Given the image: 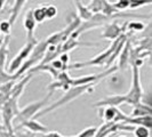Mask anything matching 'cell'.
<instances>
[{
  "label": "cell",
  "instance_id": "6da1fadb",
  "mask_svg": "<svg viewBox=\"0 0 152 137\" xmlns=\"http://www.w3.org/2000/svg\"><path fill=\"white\" fill-rule=\"evenodd\" d=\"M99 82H91V84H86V85H79V86H71L69 89L65 90V94L62 96L60 99H57L56 102H54L53 104H48L46 107H44L42 110H40L38 113L36 114L33 118L34 119H38L40 117H44L46 114H48L49 112H53L55 110L60 109V107L66 105L69 103L73 102L75 99H77L78 97H80L81 95L84 94H89L93 93L96 85Z\"/></svg>",
  "mask_w": 152,
  "mask_h": 137
},
{
  "label": "cell",
  "instance_id": "7a4b0ae2",
  "mask_svg": "<svg viewBox=\"0 0 152 137\" xmlns=\"http://www.w3.org/2000/svg\"><path fill=\"white\" fill-rule=\"evenodd\" d=\"M132 15L128 14H122L121 12H118L113 15H103V14H93L89 20L84 21V22L80 23V25L77 28L76 30L72 32V34L70 36L71 38L78 39L83 33L87 32V31H91L95 28H99V26H105L107 23L112 22L114 20H118V18H121V17H129Z\"/></svg>",
  "mask_w": 152,
  "mask_h": 137
},
{
  "label": "cell",
  "instance_id": "3957f363",
  "mask_svg": "<svg viewBox=\"0 0 152 137\" xmlns=\"http://www.w3.org/2000/svg\"><path fill=\"white\" fill-rule=\"evenodd\" d=\"M18 98H20L18 95H10V97L0 107V117L4 122V127L9 133H14L13 123H14L15 117L20 111L18 105H17Z\"/></svg>",
  "mask_w": 152,
  "mask_h": 137
},
{
  "label": "cell",
  "instance_id": "277c9868",
  "mask_svg": "<svg viewBox=\"0 0 152 137\" xmlns=\"http://www.w3.org/2000/svg\"><path fill=\"white\" fill-rule=\"evenodd\" d=\"M132 65V85L128 93L125 95V103L129 105H135L136 103L141 102L143 96V89L141 84V73H140V66H137L135 63H129Z\"/></svg>",
  "mask_w": 152,
  "mask_h": 137
},
{
  "label": "cell",
  "instance_id": "5b68a950",
  "mask_svg": "<svg viewBox=\"0 0 152 137\" xmlns=\"http://www.w3.org/2000/svg\"><path fill=\"white\" fill-rule=\"evenodd\" d=\"M122 34H124V33H122ZM122 34L119 37V38L115 39V40H112V42H111V45L109 46V48H107V49H105L104 52H102L101 54H99L97 56L93 57V58L88 60V61L77 62V63H75V64H71V65H69V64H68V68H75V70H79V68H86V66H104V65H105V63L107 62V60H109V57L111 56L112 52L115 49L117 45L119 44L120 39L122 38Z\"/></svg>",
  "mask_w": 152,
  "mask_h": 137
},
{
  "label": "cell",
  "instance_id": "8992f818",
  "mask_svg": "<svg viewBox=\"0 0 152 137\" xmlns=\"http://www.w3.org/2000/svg\"><path fill=\"white\" fill-rule=\"evenodd\" d=\"M53 94H54L53 91H48V94H47L42 99L36 101V102H33V103H30V104H28L26 106H24L23 109H21V110L18 111V113H17V115L15 117L14 120L21 122V121H24V120H28V119L33 118L40 110H42L44 107H46L48 105L49 98H50V96H52Z\"/></svg>",
  "mask_w": 152,
  "mask_h": 137
},
{
  "label": "cell",
  "instance_id": "52a82bcc",
  "mask_svg": "<svg viewBox=\"0 0 152 137\" xmlns=\"http://www.w3.org/2000/svg\"><path fill=\"white\" fill-rule=\"evenodd\" d=\"M38 41H26L25 46L20 50V53L17 54L15 57L12 60L9 66H8V71H7L8 73H15L16 71L21 68L22 63L29 57V55H30V53L32 52L33 47H34V45Z\"/></svg>",
  "mask_w": 152,
  "mask_h": 137
},
{
  "label": "cell",
  "instance_id": "ba28073f",
  "mask_svg": "<svg viewBox=\"0 0 152 137\" xmlns=\"http://www.w3.org/2000/svg\"><path fill=\"white\" fill-rule=\"evenodd\" d=\"M87 8L93 14L101 13L103 15H113L119 12L114 7L113 2H110L109 0H91L87 5Z\"/></svg>",
  "mask_w": 152,
  "mask_h": 137
},
{
  "label": "cell",
  "instance_id": "9c48e42d",
  "mask_svg": "<svg viewBox=\"0 0 152 137\" xmlns=\"http://www.w3.org/2000/svg\"><path fill=\"white\" fill-rule=\"evenodd\" d=\"M18 128H25L29 133H32V136H41L42 134L49 131V129L46 126L37 121V119H34V118L21 121V125L18 126Z\"/></svg>",
  "mask_w": 152,
  "mask_h": 137
},
{
  "label": "cell",
  "instance_id": "30bf717a",
  "mask_svg": "<svg viewBox=\"0 0 152 137\" xmlns=\"http://www.w3.org/2000/svg\"><path fill=\"white\" fill-rule=\"evenodd\" d=\"M122 33H124V26H121L117 20H114L105 25V29L103 31V33L101 34V37L112 41V40L119 38Z\"/></svg>",
  "mask_w": 152,
  "mask_h": 137
},
{
  "label": "cell",
  "instance_id": "8fae6325",
  "mask_svg": "<svg viewBox=\"0 0 152 137\" xmlns=\"http://www.w3.org/2000/svg\"><path fill=\"white\" fill-rule=\"evenodd\" d=\"M37 24L38 23L34 21L33 15H32V9H29L24 16V21H23V26L26 31L28 41H38L34 37V30L37 28Z\"/></svg>",
  "mask_w": 152,
  "mask_h": 137
},
{
  "label": "cell",
  "instance_id": "7c38bea8",
  "mask_svg": "<svg viewBox=\"0 0 152 137\" xmlns=\"http://www.w3.org/2000/svg\"><path fill=\"white\" fill-rule=\"evenodd\" d=\"M96 42H87V41H79L78 39L69 37L66 40L62 42V53H69L70 50L78 48V47H97Z\"/></svg>",
  "mask_w": 152,
  "mask_h": 137
},
{
  "label": "cell",
  "instance_id": "4fadbf2b",
  "mask_svg": "<svg viewBox=\"0 0 152 137\" xmlns=\"http://www.w3.org/2000/svg\"><path fill=\"white\" fill-rule=\"evenodd\" d=\"M125 95H111L104 98L99 99L94 104V107H103V106H119L125 103Z\"/></svg>",
  "mask_w": 152,
  "mask_h": 137
},
{
  "label": "cell",
  "instance_id": "5bb4252c",
  "mask_svg": "<svg viewBox=\"0 0 152 137\" xmlns=\"http://www.w3.org/2000/svg\"><path fill=\"white\" fill-rule=\"evenodd\" d=\"M130 45H132V42H130V40H126V42H125V45L122 47L121 52L119 54V61H118V65H117V68L118 70H126V68H128V65H129V48H130Z\"/></svg>",
  "mask_w": 152,
  "mask_h": 137
},
{
  "label": "cell",
  "instance_id": "9a60e30c",
  "mask_svg": "<svg viewBox=\"0 0 152 137\" xmlns=\"http://www.w3.org/2000/svg\"><path fill=\"white\" fill-rule=\"evenodd\" d=\"M133 126H145L148 128L152 127V118L151 114H145V115H138V117H127L126 121Z\"/></svg>",
  "mask_w": 152,
  "mask_h": 137
},
{
  "label": "cell",
  "instance_id": "2e32d148",
  "mask_svg": "<svg viewBox=\"0 0 152 137\" xmlns=\"http://www.w3.org/2000/svg\"><path fill=\"white\" fill-rule=\"evenodd\" d=\"M118 131V127H117V122L113 121H105L101 128L97 129L96 131V137H105L109 135H112V133H117Z\"/></svg>",
  "mask_w": 152,
  "mask_h": 137
},
{
  "label": "cell",
  "instance_id": "e0dca14e",
  "mask_svg": "<svg viewBox=\"0 0 152 137\" xmlns=\"http://www.w3.org/2000/svg\"><path fill=\"white\" fill-rule=\"evenodd\" d=\"M73 2L77 8V16L81 21H87L93 16V13L87 8V6H85L83 4V0H73Z\"/></svg>",
  "mask_w": 152,
  "mask_h": 137
},
{
  "label": "cell",
  "instance_id": "ac0fdd59",
  "mask_svg": "<svg viewBox=\"0 0 152 137\" xmlns=\"http://www.w3.org/2000/svg\"><path fill=\"white\" fill-rule=\"evenodd\" d=\"M26 1H28V0H15V2H14V5H13V8H12L10 17H9V20H8L12 25H14V23L16 22L17 17L21 14V12H22L23 7L25 6Z\"/></svg>",
  "mask_w": 152,
  "mask_h": 137
},
{
  "label": "cell",
  "instance_id": "d6986e66",
  "mask_svg": "<svg viewBox=\"0 0 152 137\" xmlns=\"http://www.w3.org/2000/svg\"><path fill=\"white\" fill-rule=\"evenodd\" d=\"M118 111V106H103L99 107V117L103 121H113L114 117Z\"/></svg>",
  "mask_w": 152,
  "mask_h": 137
},
{
  "label": "cell",
  "instance_id": "ffe728a7",
  "mask_svg": "<svg viewBox=\"0 0 152 137\" xmlns=\"http://www.w3.org/2000/svg\"><path fill=\"white\" fill-rule=\"evenodd\" d=\"M151 106L138 102L135 105H133V110L130 114H128L129 117H138V115H145V114H151Z\"/></svg>",
  "mask_w": 152,
  "mask_h": 137
},
{
  "label": "cell",
  "instance_id": "44dd1931",
  "mask_svg": "<svg viewBox=\"0 0 152 137\" xmlns=\"http://www.w3.org/2000/svg\"><path fill=\"white\" fill-rule=\"evenodd\" d=\"M9 34L6 36V38L2 40L1 45H0V68H5V63H6V60H7L8 56V45H9Z\"/></svg>",
  "mask_w": 152,
  "mask_h": 137
},
{
  "label": "cell",
  "instance_id": "7402d4cb",
  "mask_svg": "<svg viewBox=\"0 0 152 137\" xmlns=\"http://www.w3.org/2000/svg\"><path fill=\"white\" fill-rule=\"evenodd\" d=\"M32 15L37 23H44L47 20L46 18V5L38 6L32 9Z\"/></svg>",
  "mask_w": 152,
  "mask_h": 137
},
{
  "label": "cell",
  "instance_id": "603a6c76",
  "mask_svg": "<svg viewBox=\"0 0 152 137\" xmlns=\"http://www.w3.org/2000/svg\"><path fill=\"white\" fill-rule=\"evenodd\" d=\"M64 40H65V38H64L63 31H58V32H55L53 34H50L48 38L46 39V42H47L48 45L57 46V45H60V44H62Z\"/></svg>",
  "mask_w": 152,
  "mask_h": 137
},
{
  "label": "cell",
  "instance_id": "cb8c5ba5",
  "mask_svg": "<svg viewBox=\"0 0 152 137\" xmlns=\"http://www.w3.org/2000/svg\"><path fill=\"white\" fill-rule=\"evenodd\" d=\"M122 26H124V32L126 30H129V32H136L144 29V24L141 22H126V24Z\"/></svg>",
  "mask_w": 152,
  "mask_h": 137
},
{
  "label": "cell",
  "instance_id": "d4e9b609",
  "mask_svg": "<svg viewBox=\"0 0 152 137\" xmlns=\"http://www.w3.org/2000/svg\"><path fill=\"white\" fill-rule=\"evenodd\" d=\"M134 136L136 137H149L150 136V128L145 126H135L134 128Z\"/></svg>",
  "mask_w": 152,
  "mask_h": 137
},
{
  "label": "cell",
  "instance_id": "484cf974",
  "mask_svg": "<svg viewBox=\"0 0 152 137\" xmlns=\"http://www.w3.org/2000/svg\"><path fill=\"white\" fill-rule=\"evenodd\" d=\"M17 77L14 73H8L5 71V68H0V84L7 82V81H12V80H16Z\"/></svg>",
  "mask_w": 152,
  "mask_h": 137
},
{
  "label": "cell",
  "instance_id": "4316f807",
  "mask_svg": "<svg viewBox=\"0 0 152 137\" xmlns=\"http://www.w3.org/2000/svg\"><path fill=\"white\" fill-rule=\"evenodd\" d=\"M152 2V0H132L129 5L130 10H135V9H138V8L143 7V6H148Z\"/></svg>",
  "mask_w": 152,
  "mask_h": 137
},
{
  "label": "cell",
  "instance_id": "83f0119b",
  "mask_svg": "<svg viewBox=\"0 0 152 137\" xmlns=\"http://www.w3.org/2000/svg\"><path fill=\"white\" fill-rule=\"evenodd\" d=\"M96 131H97V128L91 126V127H88L86 129L81 130L79 134H77V137H94L96 135Z\"/></svg>",
  "mask_w": 152,
  "mask_h": 137
},
{
  "label": "cell",
  "instance_id": "f1b7e54d",
  "mask_svg": "<svg viewBox=\"0 0 152 137\" xmlns=\"http://www.w3.org/2000/svg\"><path fill=\"white\" fill-rule=\"evenodd\" d=\"M130 2H132V0H118L117 2H114V7L119 12H125L129 8Z\"/></svg>",
  "mask_w": 152,
  "mask_h": 137
},
{
  "label": "cell",
  "instance_id": "f546056e",
  "mask_svg": "<svg viewBox=\"0 0 152 137\" xmlns=\"http://www.w3.org/2000/svg\"><path fill=\"white\" fill-rule=\"evenodd\" d=\"M57 16V8L54 5H46V18L52 20Z\"/></svg>",
  "mask_w": 152,
  "mask_h": 137
},
{
  "label": "cell",
  "instance_id": "4dcf8cb0",
  "mask_svg": "<svg viewBox=\"0 0 152 137\" xmlns=\"http://www.w3.org/2000/svg\"><path fill=\"white\" fill-rule=\"evenodd\" d=\"M12 26L13 25L9 23V21H2V22H0V32L5 36H8L12 31Z\"/></svg>",
  "mask_w": 152,
  "mask_h": 137
},
{
  "label": "cell",
  "instance_id": "1f68e13d",
  "mask_svg": "<svg viewBox=\"0 0 152 137\" xmlns=\"http://www.w3.org/2000/svg\"><path fill=\"white\" fill-rule=\"evenodd\" d=\"M60 61L63 63V64H65V65H68L69 64V61H70V56H69V53H61L60 54V56L57 57Z\"/></svg>",
  "mask_w": 152,
  "mask_h": 137
},
{
  "label": "cell",
  "instance_id": "d6a6232c",
  "mask_svg": "<svg viewBox=\"0 0 152 137\" xmlns=\"http://www.w3.org/2000/svg\"><path fill=\"white\" fill-rule=\"evenodd\" d=\"M41 137H63V135L58 131H47L45 134H42Z\"/></svg>",
  "mask_w": 152,
  "mask_h": 137
},
{
  "label": "cell",
  "instance_id": "836d02e7",
  "mask_svg": "<svg viewBox=\"0 0 152 137\" xmlns=\"http://www.w3.org/2000/svg\"><path fill=\"white\" fill-rule=\"evenodd\" d=\"M6 2H7V0H0V12L2 10V8L6 5Z\"/></svg>",
  "mask_w": 152,
  "mask_h": 137
},
{
  "label": "cell",
  "instance_id": "e575fe53",
  "mask_svg": "<svg viewBox=\"0 0 152 137\" xmlns=\"http://www.w3.org/2000/svg\"><path fill=\"white\" fill-rule=\"evenodd\" d=\"M1 129H5V127H4V126H1V125H0V130Z\"/></svg>",
  "mask_w": 152,
  "mask_h": 137
},
{
  "label": "cell",
  "instance_id": "d590c367",
  "mask_svg": "<svg viewBox=\"0 0 152 137\" xmlns=\"http://www.w3.org/2000/svg\"><path fill=\"white\" fill-rule=\"evenodd\" d=\"M0 39H1V32H0Z\"/></svg>",
  "mask_w": 152,
  "mask_h": 137
}]
</instances>
